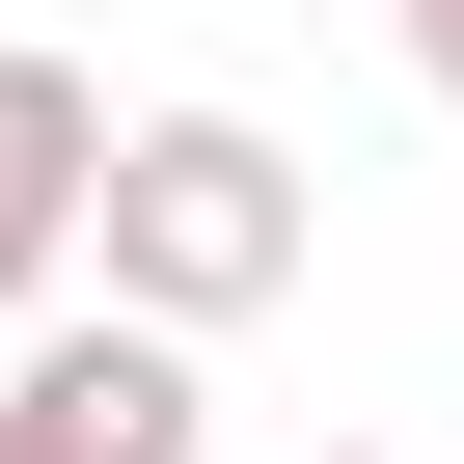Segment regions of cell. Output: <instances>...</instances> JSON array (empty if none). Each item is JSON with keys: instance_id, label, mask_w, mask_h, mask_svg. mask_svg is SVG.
Listing matches in <instances>:
<instances>
[{"instance_id": "1", "label": "cell", "mask_w": 464, "mask_h": 464, "mask_svg": "<svg viewBox=\"0 0 464 464\" xmlns=\"http://www.w3.org/2000/svg\"><path fill=\"white\" fill-rule=\"evenodd\" d=\"M301 246H328V191H301L274 110H137L110 137V218H82V301L164 328V355H218V328L301 301Z\"/></svg>"}, {"instance_id": "2", "label": "cell", "mask_w": 464, "mask_h": 464, "mask_svg": "<svg viewBox=\"0 0 464 464\" xmlns=\"http://www.w3.org/2000/svg\"><path fill=\"white\" fill-rule=\"evenodd\" d=\"M0 464H218V382L110 301H55L28 355H0Z\"/></svg>"}, {"instance_id": "3", "label": "cell", "mask_w": 464, "mask_h": 464, "mask_svg": "<svg viewBox=\"0 0 464 464\" xmlns=\"http://www.w3.org/2000/svg\"><path fill=\"white\" fill-rule=\"evenodd\" d=\"M110 137H137V110H110L82 55H28V28H0V355H28V328L82 301V218H110Z\"/></svg>"}, {"instance_id": "4", "label": "cell", "mask_w": 464, "mask_h": 464, "mask_svg": "<svg viewBox=\"0 0 464 464\" xmlns=\"http://www.w3.org/2000/svg\"><path fill=\"white\" fill-rule=\"evenodd\" d=\"M410 82H437V137H464V0H410Z\"/></svg>"}]
</instances>
